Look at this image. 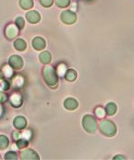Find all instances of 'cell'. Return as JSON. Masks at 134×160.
I'll use <instances>...</instances> for the list:
<instances>
[{
	"instance_id": "cell-1",
	"label": "cell",
	"mask_w": 134,
	"mask_h": 160,
	"mask_svg": "<svg viewBox=\"0 0 134 160\" xmlns=\"http://www.w3.org/2000/svg\"><path fill=\"white\" fill-rule=\"evenodd\" d=\"M100 130L107 136H114L117 132V128L115 124L110 120H102L100 122Z\"/></svg>"
},
{
	"instance_id": "cell-2",
	"label": "cell",
	"mask_w": 134,
	"mask_h": 160,
	"mask_svg": "<svg viewBox=\"0 0 134 160\" xmlns=\"http://www.w3.org/2000/svg\"><path fill=\"white\" fill-rule=\"evenodd\" d=\"M44 75H45V79L46 82L50 86L57 85V75L55 73V70L52 67H45V69H44Z\"/></svg>"
},
{
	"instance_id": "cell-3",
	"label": "cell",
	"mask_w": 134,
	"mask_h": 160,
	"mask_svg": "<svg viewBox=\"0 0 134 160\" xmlns=\"http://www.w3.org/2000/svg\"><path fill=\"white\" fill-rule=\"evenodd\" d=\"M82 124L84 129L88 132H94L97 129V125H96V121L95 119L89 115L84 116L83 120H82Z\"/></svg>"
},
{
	"instance_id": "cell-4",
	"label": "cell",
	"mask_w": 134,
	"mask_h": 160,
	"mask_svg": "<svg viewBox=\"0 0 134 160\" xmlns=\"http://www.w3.org/2000/svg\"><path fill=\"white\" fill-rule=\"evenodd\" d=\"M9 65L14 69H21L22 67V59L18 56H12L9 58Z\"/></svg>"
},
{
	"instance_id": "cell-5",
	"label": "cell",
	"mask_w": 134,
	"mask_h": 160,
	"mask_svg": "<svg viewBox=\"0 0 134 160\" xmlns=\"http://www.w3.org/2000/svg\"><path fill=\"white\" fill-rule=\"evenodd\" d=\"M61 19H62V21L65 23L71 24V23H73L76 21V16H75V14H73L70 11H64L62 13Z\"/></svg>"
},
{
	"instance_id": "cell-6",
	"label": "cell",
	"mask_w": 134,
	"mask_h": 160,
	"mask_svg": "<svg viewBox=\"0 0 134 160\" xmlns=\"http://www.w3.org/2000/svg\"><path fill=\"white\" fill-rule=\"evenodd\" d=\"M22 159H38V156L36 155L35 152L32 151L31 149L24 150L22 152Z\"/></svg>"
},
{
	"instance_id": "cell-7",
	"label": "cell",
	"mask_w": 134,
	"mask_h": 160,
	"mask_svg": "<svg viewBox=\"0 0 134 160\" xmlns=\"http://www.w3.org/2000/svg\"><path fill=\"white\" fill-rule=\"evenodd\" d=\"M64 104H65V108L67 109H69V110H73V109L77 108V107H78V102L73 98L67 99Z\"/></svg>"
},
{
	"instance_id": "cell-8",
	"label": "cell",
	"mask_w": 134,
	"mask_h": 160,
	"mask_svg": "<svg viewBox=\"0 0 134 160\" xmlns=\"http://www.w3.org/2000/svg\"><path fill=\"white\" fill-rule=\"evenodd\" d=\"M6 34H7V36L9 39H12V38H14V37L18 34V29H16L15 26L10 25V26L7 27V32H6Z\"/></svg>"
},
{
	"instance_id": "cell-9",
	"label": "cell",
	"mask_w": 134,
	"mask_h": 160,
	"mask_svg": "<svg viewBox=\"0 0 134 160\" xmlns=\"http://www.w3.org/2000/svg\"><path fill=\"white\" fill-rule=\"evenodd\" d=\"M32 45H33V47L37 50H41L45 47V41L44 39H42L41 37H36L33 41H32Z\"/></svg>"
},
{
	"instance_id": "cell-10",
	"label": "cell",
	"mask_w": 134,
	"mask_h": 160,
	"mask_svg": "<svg viewBox=\"0 0 134 160\" xmlns=\"http://www.w3.org/2000/svg\"><path fill=\"white\" fill-rule=\"evenodd\" d=\"M10 102L14 107H20L22 104V97L18 93H14L10 97Z\"/></svg>"
},
{
	"instance_id": "cell-11",
	"label": "cell",
	"mask_w": 134,
	"mask_h": 160,
	"mask_svg": "<svg viewBox=\"0 0 134 160\" xmlns=\"http://www.w3.org/2000/svg\"><path fill=\"white\" fill-rule=\"evenodd\" d=\"M14 125L18 129H23L26 126V120H25V118H22V117H18L14 120Z\"/></svg>"
},
{
	"instance_id": "cell-12",
	"label": "cell",
	"mask_w": 134,
	"mask_h": 160,
	"mask_svg": "<svg viewBox=\"0 0 134 160\" xmlns=\"http://www.w3.org/2000/svg\"><path fill=\"white\" fill-rule=\"evenodd\" d=\"M40 59H41V61H42L43 63L47 64V63H49L50 60H51V55H50L49 52H47V51L43 52V53L40 55Z\"/></svg>"
},
{
	"instance_id": "cell-13",
	"label": "cell",
	"mask_w": 134,
	"mask_h": 160,
	"mask_svg": "<svg viewBox=\"0 0 134 160\" xmlns=\"http://www.w3.org/2000/svg\"><path fill=\"white\" fill-rule=\"evenodd\" d=\"M106 111H107V114L110 115V116L115 114L116 111H117V106H116V104H114V103L107 104V108H106Z\"/></svg>"
},
{
	"instance_id": "cell-14",
	"label": "cell",
	"mask_w": 134,
	"mask_h": 160,
	"mask_svg": "<svg viewBox=\"0 0 134 160\" xmlns=\"http://www.w3.org/2000/svg\"><path fill=\"white\" fill-rule=\"evenodd\" d=\"M39 19H40V17L36 12H30L28 14V20L31 22H36L39 21Z\"/></svg>"
},
{
	"instance_id": "cell-15",
	"label": "cell",
	"mask_w": 134,
	"mask_h": 160,
	"mask_svg": "<svg viewBox=\"0 0 134 160\" xmlns=\"http://www.w3.org/2000/svg\"><path fill=\"white\" fill-rule=\"evenodd\" d=\"M15 47L18 49V50H21V51H22L24 50L25 48H26V43L22 40V39H19V40H17L16 42H15Z\"/></svg>"
},
{
	"instance_id": "cell-16",
	"label": "cell",
	"mask_w": 134,
	"mask_h": 160,
	"mask_svg": "<svg viewBox=\"0 0 134 160\" xmlns=\"http://www.w3.org/2000/svg\"><path fill=\"white\" fill-rule=\"evenodd\" d=\"M76 72L72 69H69L67 70V73H66V79L67 81H74L76 79Z\"/></svg>"
},
{
	"instance_id": "cell-17",
	"label": "cell",
	"mask_w": 134,
	"mask_h": 160,
	"mask_svg": "<svg viewBox=\"0 0 134 160\" xmlns=\"http://www.w3.org/2000/svg\"><path fill=\"white\" fill-rule=\"evenodd\" d=\"M7 145H8V140H7V138L6 137V136H4V135H1L0 136V148L1 149H4Z\"/></svg>"
},
{
	"instance_id": "cell-18",
	"label": "cell",
	"mask_w": 134,
	"mask_h": 160,
	"mask_svg": "<svg viewBox=\"0 0 134 160\" xmlns=\"http://www.w3.org/2000/svg\"><path fill=\"white\" fill-rule=\"evenodd\" d=\"M3 74L7 77H11L13 74V70L9 66H5L3 68Z\"/></svg>"
},
{
	"instance_id": "cell-19",
	"label": "cell",
	"mask_w": 134,
	"mask_h": 160,
	"mask_svg": "<svg viewBox=\"0 0 134 160\" xmlns=\"http://www.w3.org/2000/svg\"><path fill=\"white\" fill-rule=\"evenodd\" d=\"M95 114L96 116L98 117V118H104L105 117V115H106V110L103 108H97L96 109H95Z\"/></svg>"
},
{
	"instance_id": "cell-20",
	"label": "cell",
	"mask_w": 134,
	"mask_h": 160,
	"mask_svg": "<svg viewBox=\"0 0 134 160\" xmlns=\"http://www.w3.org/2000/svg\"><path fill=\"white\" fill-rule=\"evenodd\" d=\"M67 70V68L64 64H60L57 68V73L59 76H63L65 74V71Z\"/></svg>"
},
{
	"instance_id": "cell-21",
	"label": "cell",
	"mask_w": 134,
	"mask_h": 160,
	"mask_svg": "<svg viewBox=\"0 0 134 160\" xmlns=\"http://www.w3.org/2000/svg\"><path fill=\"white\" fill-rule=\"evenodd\" d=\"M8 86H9V84H8L7 82H6V81H1V80H0V91H2V90H7V89L8 88Z\"/></svg>"
},
{
	"instance_id": "cell-22",
	"label": "cell",
	"mask_w": 134,
	"mask_h": 160,
	"mask_svg": "<svg viewBox=\"0 0 134 160\" xmlns=\"http://www.w3.org/2000/svg\"><path fill=\"white\" fill-rule=\"evenodd\" d=\"M21 4H22V6L24 8H30L32 5V2L31 0H22Z\"/></svg>"
},
{
	"instance_id": "cell-23",
	"label": "cell",
	"mask_w": 134,
	"mask_h": 160,
	"mask_svg": "<svg viewBox=\"0 0 134 160\" xmlns=\"http://www.w3.org/2000/svg\"><path fill=\"white\" fill-rule=\"evenodd\" d=\"M6 159H17V155L14 152H9L6 155Z\"/></svg>"
},
{
	"instance_id": "cell-24",
	"label": "cell",
	"mask_w": 134,
	"mask_h": 160,
	"mask_svg": "<svg viewBox=\"0 0 134 160\" xmlns=\"http://www.w3.org/2000/svg\"><path fill=\"white\" fill-rule=\"evenodd\" d=\"M57 3L60 7H66L69 4V0H57Z\"/></svg>"
},
{
	"instance_id": "cell-25",
	"label": "cell",
	"mask_w": 134,
	"mask_h": 160,
	"mask_svg": "<svg viewBox=\"0 0 134 160\" xmlns=\"http://www.w3.org/2000/svg\"><path fill=\"white\" fill-rule=\"evenodd\" d=\"M27 141L26 140H21V141H18L17 142V144H18V146H19V148H23L24 146H26L27 145Z\"/></svg>"
},
{
	"instance_id": "cell-26",
	"label": "cell",
	"mask_w": 134,
	"mask_h": 160,
	"mask_svg": "<svg viewBox=\"0 0 134 160\" xmlns=\"http://www.w3.org/2000/svg\"><path fill=\"white\" fill-rule=\"evenodd\" d=\"M31 136H32V132L30 131H25L22 134V137L25 138V139H30Z\"/></svg>"
},
{
	"instance_id": "cell-27",
	"label": "cell",
	"mask_w": 134,
	"mask_h": 160,
	"mask_svg": "<svg viewBox=\"0 0 134 160\" xmlns=\"http://www.w3.org/2000/svg\"><path fill=\"white\" fill-rule=\"evenodd\" d=\"M6 99H7L6 95L0 92V102H5V101H6Z\"/></svg>"
},
{
	"instance_id": "cell-28",
	"label": "cell",
	"mask_w": 134,
	"mask_h": 160,
	"mask_svg": "<svg viewBox=\"0 0 134 160\" xmlns=\"http://www.w3.org/2000/svg\"><path fill=\"white\" fill-rule=\"evenodd\" d=\"M42 3H43L45 6H50L51 3H52V0H42Z\"/></svg>"
},
{
	"instance_id": "cell-29",
	"label": "cell",
	"mask_w": 134,
	"mask_h": 160,
	"mask_svg": "<svg viewBox=\"0 0 134 160\" xmlns=\"http://www.w3.org/2000/svg\"><path fill=\"white\" fill-rule=\"evenodd\" d=\"M17 23H18V25H19L21 28L23 26V21L22 20V19H19V20L17 21Z\"/></svg>"
},
{
	"instance_id": "cell-30",
	"label": "cell",
	"mask_w": 134,
	"mask_h": 160,
	"mask_svg": "<svg viewBox=\"0 0 134 160\" xmlns=\"http://www.w3.org/2000/svg\"><path fill=\"white\" fill-rule=\"evenodd\" d=\"M2 111H3V108H2V107L0 106V115L2 114Z\"/></svg>"
},
{
	"instance_id": "cell-31",
	"label": "cell",
	"mask_w": 134,
	"mask_h": 160,
	"mask_svg": "<svg viewBox=\"0 0 134 160\" xmlns=\"http://www.w3.org/2000/svg\"><path fill=\"white\" fill-rule=\"evenodd\" d=\"M2 76H3V75H2V73H1V72H0V80H1V79H2Z\"/></svg>"
}]
</instances>
